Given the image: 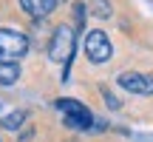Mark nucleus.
<instances>
[{"instance_id":"39448f33","label":"nucleus","mask_w":153,"mask_h":142,"mask_svg":"<svg viewBox=\"0 0 153 142\" xmlns=\"http://www.w3.org/2000/svg\"><path fill=\"white\" fill-rule=\"evenodd\" d=\"M125 91L131 94H142V97H150L153 94V74H142V71H125V74L116 77Z\"/></svg>"},{"instance_id":"9d476101","label":"nucleus","mask_w":153,"mask_h":142,"mask_svg":"<svg viewBox=\"0 0 153 142\" xmlns=\"http://www.w3.org/2000/svg\"><path fill=\"white\" fill-rule=\"evenodd\" d=\"M74 23H76V28H82V23H85V3H74Z\"/></svg>"},{"instance_id":"20e7f679","label":"nucleus","mask_w":153,"mask_h":142,"mask_svg":"<svg viewBox=\"0 0 153 142\" xmlns=\"http://www.w3.org/2000/svg\"><path fill=\"white\" fill-rule=\"evenodd\" d=\"M111 54H114V49H111V40L105 31H99V28H91V31L85 34V57L91 63H108Z\"/></svg>"},{"instance_id":"7ed1b4c3","label":"nucleus","mask_w":153,"mask_h":142,"mask_svg":"<svg viewBox=\"0 0 153 142\" xmlns=\"http://www.w3.org/2000/svg\"><path fill=\"white\" fill-rule=\"evenodd\" d=\"M57 108L65 114L62 122H65L68 128H76V131H88V128H91L94 114L82 102H76V99H71V97H62V99H57Z\"/></svg>"},{"instance_id":"6e6552de","label":"nucleus","mask_w":153,"mask_h":142,"mask_svg":"<svg viewBox=\"0 0 153 142\" xmlns=\"http://www.w3.org/2000/svg\"><path fill=\"white\" fill-rule=\"evenodd\" d=\"M26 122V111H11L0 120V128L3 131H20V125Z\"/></svg>"},{"instance_id":"1a4fd4ad","label":"nucleus","mask_w":153,"mask_h":142,"mask_svg":"<svg viewBox=\"0 0 153 142\" xmlns=\"http://www.w3.org/2000/svg\"><path fill=\"white\" fill-rule=\"evenodd\" d=\"M91 11L105 20V17H111V3L108 0H91Z\"/></svg>"},{"instance_id":"0eeeda50","label":"nucleus","mask_w":153,"mask_h":142,"mask_svg":"<svg viewBox=\"0 0 153 142\" xmlns=\"http://www.w3.org/2000/svg\"><path fill=\"white\" fill-rule=\"evenodd\" d=\"M17 77H20L17 63H0V85H14Z\"/></svg>"},{"instance_id":"423d86ee","label":"nucleus","mask_w":153,"mask_h":142,"mask_svg":"<svg viewBox=\"0 0 153 142\" xmlns=\"http://www.w3.org/2000/svg\"><path fill=\"white\" fill-rule=\"evenodd\" d=\"M57 0H20V9L26 11L28 17H34V20H40V17H48L51 11L57 9Z\"/></svg>"},{"instance_id":"9b49d317","label":"nucleus","mask_w":153,"mask_h":142,"mask_svg":"<svg viewBox=\"0 0 153 142\" xmlns=\"http://www.w3.org/2000/svg\"><path fill=\"white\" fill-rule=\"evenodd\" d=\"M102 94H105V102H108V108H122V102L114 97V94L108 91V88H102Z\"/></svg>"},{"instance_id":"f03ea898","label":"nucleus","mask_w":153,"mask_h":142,"mask_svg":"<svg viewBox=\"0 0 153 142\" xmlns=\"http://www.w3.org/2000/svg\"><path fill=\"white\" fill-rule=\"evenodd\" d=\"M28 51V37L17 28H0V63H17Z\"/></svg>"},{"instance_id":"f8f14e48","label":"nucleus","mask_w":153,"mask_h":142,"mask_svg":"<svg viewBox=\"0 0 153 142\" xmlns=\"http://www.w3.org/2000/svg\"><path fill=\"white\" fill-rule=\"evenodd\" d=\"M57 3H65V0H57Z\"/></svg>"},{"instance_id":"f257e3e1","label":"nucleus","mask_w":153,"mask_h":142,"mask_svg":"<svg viewBox=\"0 0 153 142\" xmlns=\"http://www.w3.org/2000/svg\"><path fill=\"white\" fill-rule=\"evenodd\" d=\"M74 49H76V31L71 26H57L54 34H51L48 43V57L54 63H62V80H68V71H71V60H74Z\"/></svg>"}]
</instances>
